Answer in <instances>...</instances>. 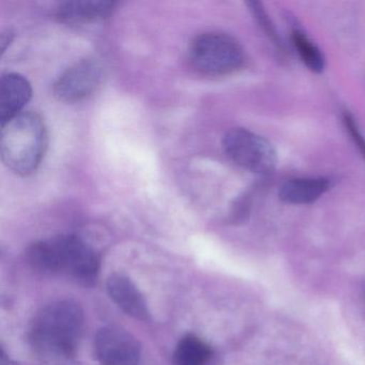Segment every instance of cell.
Returning <instances> with one entry per match:
<instances>
[{
	"label": "cell",
	"instance_id": "30bf717a",
	"mask_svg": "<svg viewBox=\"0 0 365 365\" xmlns=\"http://www.w3.org/2000/svg\"><path fill=\"white\" fill-rule=\"evenodd\" d=\"M115 5L112 1H66L57 8L56 16L65 24L84 26L108 19Z\"/></svg>",
	"mask_w": 365,
	"mask_h": 365
},
{
	"label": "cell",
	"instance_id": "6da1fadb",
	"mask_svg": "<svg viewBox=\"0 0 365 365\" xmlns=\"http://www.w3.org/2000/svg\"><path fill=\"white\" fill-rule=\"evenodd\" d=\"M26 258L39 272L66 275L83 285H93L99 273V256L91 245L74 235L37 241L27 250Z\"/></svg>",
	"mask_w": 365,
	"mask_h": 365
},
{
	"label": "cell",
	"instance_id": "9a60e30c",
	"mask_svg": "<svg viewBox=\"0 0 365 365\" xmlns=\"http://www.w3.org/2000/svg\"><path fill=\"white\" fill-rule=\"evenodd\" d=\"M0 365H18L16 361L12 360L9 356H7L5 350H1V356H0Z\"/></svg>",
	"mask_w": 365,
	"mask_h": 365
},
{
	"label": "cell",
	"instance_id": "4fadbf2b",
	"mask_svg": "<svg viewBox=\"0 0 365 365\" xmlns=\"http://www.w3.org/2000/svg\"><path fill=\"white\" fill-rule=\"evenodd\" d=\"M292 43L294 50L298 53L301 61L307 66V69L315 72V73H322L324 71V66H326L324 54L305 34L299 29L292 31Z\"/></svg>",
	"mask_w": 365,
	"mask_h": 365
},
{
	"label": "cell",
	"instance_id": "277c9868",
	"mask_svg": "<svg viewBox=\"0 0 365 365\" xmlns=\"http://www.w3.org/2000/svg\"><path fill=\"white\" fill-rule=\"evenodd\" d=\"M192 67L205 76H223L235 73L245 65V51L238 41L221 33H206L190 44Z\"/></svg>",
	"mask_w": 365,
	"mask_h": 365
},
{
	"label": "cell",
	"instance_id": "7c38bea8",
	"mask_svg": "<svg viewBox=\"0 0 365 365\" xmlns=\"http://www.w3.org/2000/svg\"><path fill=\"white\" fill-rule=\"evenodd\" d=\"M212 356L210 346L195 335L180 339L174 354L175 365H207Z\"/></svg>",
	"mask_w": 365,
	"mask_h": 365
},
{
	"label": "cell",
	"instance_id": "ba28073f",
	"mask_svg": "<svg viewBox=\"0 0 365 365\" xmlns=\"http://www.w3.org/2000/svg\"><path fill=\"white\" fill-rule=\"evenodd\" d=\"M33 96V88L26 78L18 73H8L0 81V123L22 114Z\"/></svg>",
	"mask_w": 365,
	"mask_h": 365
},
{
	"label": "cell",
	"instance_id": "5bb4252c",
	"mask_svg": "<svg viewBox=\"0 0 365 365\" xmlns=\"http://www.w3.org/2000/svg\"><path fill=\"white\" fill-rule=\"evenodd\" d=\"M343 123L348 133L351 136L352 142L358 147L359 150L362 153L363 157L365 158V138H363L362 134L359 131L358 125L354 121V117L349 113H344Z\"/></svg>",
	"mask_w": 365,
	"mask_h": 365
},
{
	"label": "cell",
	"instance_id": "8992f818",
	"mask_svg": "<svg viewBox=\"0 0 365 365\" xmlns=\"http://www.w3.org/2000/svg\"><path fill=\"white\" fill-rule=\"evenodd\" d=\"M103 76V67L96 59L78 61L68 68L55 83V97L65 103L83 101L97 91Z\"/></svg>",
	"mask_w": 365,
	"mask_h": 365
},
{
	"label": "cell",
	"instance_id": "3957f363",
	"mask_svg": "<svg viewBox=\"0 0 365 365\" xmlns=\"http://www.w3.org/2000/svg\"><path fill=\"white\" fill-rule=\"evenodd\" d=\"M48 130L41 117L22 113L1 125L0 155L4 164L20 176L38 170L48 149Z\"/></svg>",
	"mask_w": 365,
	"mask_h": 365
},
{
	"label": "cell",
	"instance_id": "9c48e42d",
	"mask_svg": "<svg viewBox=\"0 0 365 365\" xmlns=\"http://www.w3.org/2000/svg\"><path fill=\"white\" fill-rule=\"evenodd\" d=\"M106 288L108 296L125 314L135 319H149L146 301L129 277L118 273L112 274L108 277Z\"/></svg>",
	"mask_w": 365,
	"mask_h": 365
},
{
	"label": "cell",
	"instance_id": "7a4b0ae2",
	"mask_svg": "<svg viewBox=\"0 0 365 365\" xmlns=\"http://www.w3.org/2000/svg\"><path fill=\"white\" fill-rule=\"evenodd\" d=\"M84 319L82 307L74 301L51 303L31 322L29 341L36 351L44 356L69 358L80 343Z\"/></svg>",
	"mask_w": 365,
	"mask_h": 365
},
{
	"label": "cell",
	"instance_id": "52a82bcc",
	"mask_svg": "<svg viewBox=\"0 0 365 365\" xmlns=\"http://www.w3.org/2000/svg\"><path fill=\"white\" fill-rule=\"evenodd\" d=\"M95 350L102 365H140L138 339L119 327H104L96 335Z\"/></svg>",
	"mask_w": 365,
	"mask_h": 365
},
{
	"label": "cell",
	"instance_id": "8fae6325",
	"mask_svg": "<svg viewBox=\"0 0 365 365\" xmlns=\"http://www.w3.org/2000/svg\"><path fill=\"white\" fill-rule=\"evenodd\" d=\"M330 185L329 179L322 177L289 179L279 187V200L292 205L312 204L328 192Z\"/></svg>",
	"mask_w": 365,
	"mask_h": 365
},
{
	"label": "cell",
	"instance_id": "5b68a950",
	"mask_svg": "<svg viewBox=\"0 0 365 365\" xmlns=\"http://www.w3.org/2000/svg\"><path fill=\"white\" fill-rule=\"evenodd\" d=\"M222 145L224 153L236 165L254 174H270L277 166V155L273 145L249 130H230Z\"/></svg>",
	"mask_w": 365,
	"mask_h": 365
}]
</instances>
